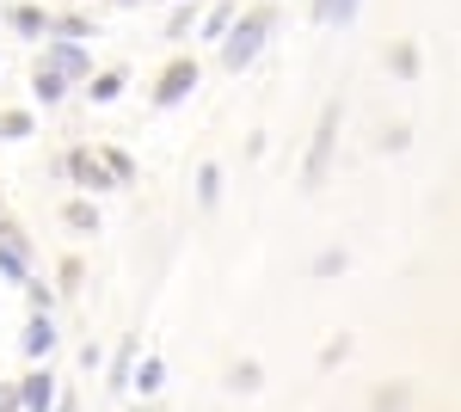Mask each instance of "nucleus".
Wrapping results in <instances>:
<instances>
[{
  "instance_id": "obj_7",
  "label": "nucleus",
  "mask_w": 461,
  "mask_h": 412,
  "mask_svg": "<svg viewBox=\"0 0 461 412\" xmlns=\"http://www.w3.org/2000/svg\"><path fill=\"white\" fill-rule=\"evenodd\" d=\"M160 381H167V363H160V357H148L142 370L130 376V388H142V394H160Z\"/></svg>"
},
{
  "instance_id": "obj_2",
  "label": "nucleus",
  "mask_w": 461,
  "mask_h": 412,
  "mask_svg": "<svg viewBox=\"0 0 461 412\" xmlns=\"http://www.w3.org/2000/svg\"><path fill=\"white\" fill-rule=\"evenodd\" d=\"M332 136H339V105H326V117H320V136H314V154H308V185L326 179V160H332Z\"/></svg>"
},
{
  "instance_id": "obj_10",
  "label": "nucleus",
  "mask_w": 461,
  "mask_h": 412,
  "mask_svg": "<svg viewBox=\"0 0 461 412\" xmlns=\"http://www.w3.org/2000/svg\"><path fill=\"white\" fill-rule=\"evenodd\" d=\"M314 13L326 19V25H351V19H357V0H320Z\"/></svg>"
},
{
  "instance_id": "obj_18",
  "label": "nucleus",
  "mask_w": 461,
  "mask_h": 412,
  "mask_svg": "<svg viewBox=\"0 0 461 412\" xmlns=\"http://www.w3.org/2000/svg\"><path fill=\"white\" fill-rule=\"evenodd\" d=\"M203 32H210V37H221V32H228V6H215L210 19H203Z\"/></svg>"
},
{
  "instance_id": "obj_8",
  "label": "nucleus",
  "mask_w": 461,
  "mask_h": 412,
  "mask_svg": "<svg viewBox=\"0 0 461 412\" xmlns=\"http://www.w3.org/2000/svg\"><path fill=\"white\" fill-rule=\"evenodd\" d=\"M32 87H37V99H43V105H56L62 93H68V80H62L56 69H37V80H32Z\"/></svg>"
},
{
  "instance_id": "obj_6",
  "label": "nucleus",
  "mask_w": 461,
  "mask_h": 412,
  "mask_svg": "<svg viewBox=\"0 0 461 412\" xmlns=\"http://www.w3.org/2000/svg\"><path fill=\"white\" fill-rule=\"evenodd\" d=\"M50 69L56 74H86V56H80L74 43H56V50H50Z\"/></svg>"
},
{
  "instance_id": "obj_4",
  "label": "nucleus",
  "mask_w": 461,
  "mask_h": 412,
  "mask_svg": "<svg viewBox=\"0 0 461 412\" xmlns=\"http://www.w3.org/2000/svg\"><path fill=\"white\" fill-rule=\"evenodd\" d=\"M0 277H13V283H25V246L13 241V234H0Z\"/></svg>"
},
{
  "instance_id": "obj_3",
  "label": "nucleus",
  "mask_w": 461,
  "mask_h": 412,
  "mask_svg": "<svg viewBox=\"0 0 461 412\" xmlns=\"http://www.w3.org/2000/svg\"><path fill=\"white\" fill-rule=\"evenodd\" d=\"M191 87H197V69H191V62H178V69L160 80V105H178L185 93H191Z\"/></svg>"
},
{
  "instance_id": "obj_11",
  "label": "nucleus",
  "mask_w": 461,
  "mask_h": 412,
  "mask_svg": "<svg viewBox=\"0 0 461 412\" xmlns=\"http://www.w3.org/2000/svg\"><path fill=\"white\" fill-rule=\"evenodd\" d=\"M68 172L80 179V185H93V191L105 185V172H99V160H93V154H74V160H68Z\"/></svg>"
},
{
  "instance_id": "obj_12",
  "label": "nucleus",
  "mask_w": 461,
  "mask_h": 412,
  "mask_svg": "<svg viewBox=\"0 0 461 412\" xmlns=\"http://www.w3.org/2000/svg\"><path fill=\"white\" fill-rule=\"evenodd\" d=\"M50 344H56V326H50V320H32V333H25V351H32V357H43Z\"/></svg>"
},
{
  "instance_id": "obj_20",
  "label": "nucleus",
  "mask_w": 461,
  "mask_h": 412,
  "mask_svg": "<svg viewBox=\"0 0 461 412\" xmlns=\"http://www.w3.org/2000/svg\"><path fill=\"white\" fill-rule=\"evenodd\" d=\"M234 388H258V363H240L234 370Z\"/></svg>"
},
{
  "instance_id": "obj_13",
  "label": "nucleus",
  "mask_w": 461,
  "mask_h": 412,
  "mask_svg": "<svg viewBox=\"0 0 461 412\" xmlns=\"http://www.w3.org/2000/svg\"><path fill=\"white\" fill-rule=\"evenodd\" d=\"M197 197H203V204H215V197H221V167H203V172H197Z\"/></svg>"
},
{
  "instance_id": "obj_14",
  "label": "nucleus",
  "mask_w": 461,
  "mask_h": 412,
  "mask_svg": "<svg viewBox=\"0 0 461 412\" xmlns=\"http://www.w3.org/2000/svg\"><path fill=\"white\" fill-rule=\"evenodd\" d=\"M86 93H93V99H117V93H123V74H99Z\"/></svg>"
},
{
  "instance_id": "obj_16",
  "label": "nucleus",
  "mask_w": 461,
  "mask_h": 412,
  "mask_svg": "<svg viewBox=\"0 0 461 412\" xmlns=\"http://www.w3.org/2000/svg\"><path fill=\"white\" fill-rule=\"evenodd\" d=\"M314 271H320V277H332V271H345V252H320V259H314Z\"/></svg>"
},
{
  "instance_id": "obj_9",
  "label": "nucleus",
  "mask_w": 461,
  "mask_h": 412,
  "mask_svg": "<svg viewBox=\"0 0 461 412\" xmlns=\"http://www.w3.org/2000/svg\"><path fill=\"white\" fill-rule=\"evenodd\" d=\"M6 19H13V32H25V37L50 32V19H43V13H37V6H13V13H6Z\"/></svg>"
},
{
  "instance_id": "obj_1",
  "label": "nucleus",
  "mask_w": 461,
  "mask_h": 412,
  "mask_svg": "<svg viewBox=\"0 0 461 412\" xmlns=\"http://www.w3.org/2000/svg\"><path fill=\"white\" fill-rule=\"evenodd\" d=\"M265 32H271V19H265V13H252V19H240V32L228 37V43H221V62H228V69L240 74L252 62V56H258V43H265Z\"/></svg>"
},
{
  "instance_id": "obj_19",
  "label": "nucleus",
  "mask_w": 461,
  "mask_h": 412,
  "mask_svg": "<svg viewBox=\"0 0 461 412\" xmlns=\"http://www.w3.org/2000/svg\"><path fill=\"white\" fill-rule=\"evenodd\" d=\"M105 167L117 172V179H136V167H130V154H105Z\"/></svg>"
},
{
  "instance_id": "obj_15",
  "label": "nucleus",
  "mask_w": 461,
  "mask_h": 412,
  "mask_svg": "<svg viewBox=\"0 0 461 412\" xmlns=\"http://www.w3.org/2000/svg\"><path fill=\"white\" fill-rule=\"evenodd\" d=\"M25 130H32V117H25V111H6V117H0V136H6V142L25 136Z\"/></svg>"
},
{
  "instance_id": "obj_17",
  "label": "nucleus",
  "mask_w": 461,
  "mask_h": 412,
  "mask_svg": "<svg viewBox=\"0 0 461 412\" xmlns=\"http://www.w3.org/2000/svg\"><path fill=\"white\" fill-rule=\"evenodd\" d=\"M68 222H74V228H99V215H93L86 204H68Z\"/></svg>"
},
{
  "instance_id": "obj_5",
  "label": "nucleus",
  "mask_w": 461,
  "mask_h": 412,
  "mask_svg": "<svg viewBox=\"0 0 461 412\" xmlns=\"http://www.w3.org/2000/svg\"><path fill=\"white\" fill-rule=\"evenodd\" d=\"M19 400H25V412H43L50 400H56V381H50V376H32V381H25V394H19Z\"/></svg>"
}]
</instances>
